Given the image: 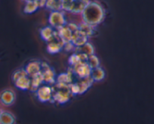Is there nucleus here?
<instances>
[{
    "label": "nucleus",
    "instance_id": "21",
    "mask_svg": "<svg viewBox=\"0 0 154 124\" xmlns=\"http://www.w3.org/2000/svg\"><path fill=\"white\" fill-rule=\"evenodd\" d=\"M94 28L95 27H94V26H91V25L88 24L86 23H84L82 21L79 24V31L81 32H82L85 35H86L88 38L94 35Z\"/></svg>",
    "mask_w": 154,
    "mask_h": 124
},
{
    "label": "nucleus",
    "instance_id": "17",
    "mask_svg": "<svg viewBox=\"0 0 154 124\" xmlns=\"http://www.w3.org/2000/svg\"><path fill=\"white\" fill-rule=\"evenodd\" d=\"M16 117L11 112L2 111L0 116V124H16Z\"/></svg>",
    "mask_w": 154,
    "mask_h": 124
},
{
    "label": "nucleus",
    "instance_id": "8",
    "mask_svg": "<svg viewBox=\"0 0 154 124\" xmlns=\"http://www.w3.org/2000/svg\"><path fill=\"white\" fill-rule=\"evenodd\" d=\"M16 101V93L12 89H5L0 93V103L5 107H9Z\"/></svg>",
    "mask_w": 154,
    "mask_h": 124
},
{
    "label": "nucleus",
    "instance_id": "26",
    "mask_svg": "<svg viewBox=\"0 0 154 124\" xmlns=\"http://www.w3.org/2000/svg\"><path fill=\"white\" fill-rule=\"evenodd\" d=\"M74 0H63L62 1V8L61 11L63 12L71 13L72 5H73Z\"/></svg>",
    "mask_w": 154,
    "mask_h": 124
},
{
    "label": "nucleus",
    "instance_id": "18",
    "mask_svg": "<svg viewBox=\"0 0 154 124\" xmlns=\"http://www.w3.org/2000/svg\"><path fill=\"white\" fill-rule=\"evenodd\" d=\"M90 76L91 77L94 82H100L105 78L106 73H105L104 69L101 66H99V67L95 68V69H91Z\"/></svg>",
    "mask_w": 154,
    "mask_h": 124
},
{
    "label": "nucleus",
    "instance_id": "9",
    "mask_svg": "<svg viewBox=\"0 0 154 124\" xmlns=\"http://www.w3.org/2000/svg\"><path fill=\"white\" fill-rule=\"evenodd\" d=\"M25 71L28 76L32 77L42 72V62L39 60H31L25 66Z\"/></svg>",
    "mask_w": 154,
    "mask_h": 124
},
{
    "label": "nucleus",
    "instance_id": "6",
    "mask_svg": "<svg viewBox=\"0 0 154 124\" xmlns=\"http://www.w3.org/2000/svg\"><path fill=\"white\" fill-rule=\"evenodd\" d=\"M42 74L43 76L44 84L54 85L56 83V74L54 69L45 62H42Z\"/></svg>",
    "mask_w": 154,
    "mask_h": 124
},
{
    "label": "nucleus",
    "instance_id": "7",
    "mask_svg": "<svg viewBox=\"0 0 154 124\" xmlns=\"http://www.w3.org/2000/svg\"><path fill=\"white\" fill-rule=\"evenodd\" d=\"M71 69L74 75L79 79H83L91 75V69L87 63H79L73 67H71Z\"/></svg>",
    "mask_w": 154,
    "mask_h": 124
},
{
    "label": "nucleus",
    "instance_id": "31",
    "mask_svg": "<svg viewBox=\"0 0 154 124\" xmlns=\"http://www.w3.org/2000/svg\"><path fill=\"white\" fill-rule=\"evenodd\" d=\"M22 1H23L24 2H28V1H31V0H22Z\"/></svg>",
    "mask_w": 154,
    "mask_h": 124
},
{
    "label": "nucleus",
    "instance_id": "1",
    "mask_svg": "<svg viewBox=\"0 0 154 124\" xmlns=\"http://www.w3.org/2000/svg\"><path fill=\"white\" fill-rule=\"evenodd\" d=\"M80 15L82 22L95 27L104 20L105 10L101 4L94 1L88 4Z\"/></svg>",
    "mask_w": 154,
    "mask_h": 124
},
{
    "label": "nucleus",
    "instance_id": "24",
    "mask_svg": "<svg viewBox=\"0 0 154 124\" xmlns=\"http://www.w3.org/2000/svg\"><path fill=\"white\" fill-rule=\"evenodd\" d=\"M87 63H88V65L91 69H95V68L100 66V60H99V58L95 54H93V55H91L88 57V60H87Z\"/></svg>",
    "mask_w": 154,
    "mask_h": 124
},
{
    "label": "nucleus",
    "instance_id": "20",
    "mask_svg": "<svg viewBox=\"0 0 154 124\" xmlns=\"http://www.w3.org/2000/svg\"><path fill=\"white\" fill-rule=\"evenodd\" d=\"M58 33L59 36L60 37L62 40L63 41V42H69L71 41V38H72V32L69 30V28L66 26H63V27L60 28L58 29H56Z\"/></svg>",
    "mask_w": 154,
    "mask_h": 124
},
{
    "label": "nucleus",
    "instance_id": "16",
    "mask_svg": "<svg viewBox=\"0 0 154 124\" xmlns=\"http://www.w3.org/2000/svg\"><path fill=\"white\" fill-rule=\"evenodd\" d=\"M30 79H31V87L29 90L32 91V92H35L36 90L44 84L43 76H42V72L36 74V75H33V76L30 77Z\"/></svg>",
    "mask_w": 154,
    "mask_h": 124
},
{
    "label": "nucleus",
    "instance_id": "19",
    "mask_svg": "<svg viewBox=\"0 0 154 124\" xmlns=\"http://www.w3.org/2000/svg\"><path fill=\"white\" fill-rule=\"evenodd\" d=\"M74 52L75 53H82V54H85L87 56H91L94 54V48L93 45L90 42H87L85 45H83L81 47H77L75 48Z\"/></svg>",
    "mask_w": 154,
    "mask_h": 124
},
{
    "label": "nucleus",
    "instance_id": "4",
    "mask_svg": "<svg viewBox=\"0 0 154 124\" xmlns=\"http://www.w3.org/2000/svg\"><path fill=\"white\" fill-rule=\"evenodd\" d=\"M35 96L40 102H51L53 99V89L50 85H42L35 92Z\"/></svg>",
    "mask_w": 154,
    "mask_h": 124
},
{
    "label": "nucleus",
    "instance_id": "13",
    "mask_svg": "<svg viewBox=\"0 0 154 124\" xmlns=\"http://www.w3.org/2000/svg\"><path fill=\"white\" fill-rule=\"evenodd\" d=\"M71 67L69 68V70L67 72H63V73L59 74L56 77V83H60V84H64L69 85L73 82L72 79V75H73Z\"/></svg>",
    "mask_w": 154,
    "mask_h": 124
},
{
    "label": "nucleus",
    "instance_id": "15",
    "mask_svg": "<svg viewBox=\"0 0 154 124\" xmlns=\"http://www.w3.org/2000/svg\"><path fill=\"white\" fill-rule=\"evenodd\" d=\"M90 2H91L90 0H78V1L74 0L71 14H81Z\"/></svg>",
    "mask_w": 154,
    "mask_h": 124
},
{
    "label": "nucleus",
    "instance_id": "33",
    "mask_svg": "<svg viewBox=\"0 0 154 124\" xmlns=\"http://www.w3.org/2000/svg\"><path fill=\"white\" fill-rule=\"evenodd\" d=\"M75 1H78V0H75Z\"/></svg>",
    "mask_w": 154,
    "mask_h": 124
},
{
    "label": "nucleus",
    "instance_id": "12",
    "mask_svg": "<svg viewBox=\"0 0 154 124\" xmlns=\"http://www.w3.org/2000/svg\"><path fill=\"white\" fill-rule=\"evenodd\" d=\"M76 82L79 87V95L85 93L94 83L91 76L83 79H79Z\"/></svg>",
    "mask_w": 154,
    "mask_h": 124
},
{
    "label": "nucleus",
    "instance_id": "11",
    "mask_svg": "<svg viewBox=\"0 0 154 124\" xmlns=\"http://www.w3.org/2000/svg\"><path fill=\"white\" fill-rule=\"evenodd\" d=\"M14 84L15 87L20 90H29L31 87L30 77L28 76V75L20 77V78L14 81Z\"/></svg>",
    "mask_w": 154,
    "mask_h": 124
},
{
    "label": "nucleus",
    "instance_id": "23",
    "mask_svg": "<svg viewBox=\"0 0 154 124\" xmlns=\"http://www.w3.org/2000/svg\"><path fill=\"white\" fill-rule=\"evenodd\" d=\"M63 0H47L45 8L51 11H61Z\"/></svg>",
    "mask_w": 154,
    "mask_h": 124
},
{
    "label": "nucleus",
    "instance_id": "14",
    "mask_svg": "<svg viewBox=\"0 0 154 124\" xmlns=\"http://www.w3.org/2000/svg\"><path fill=\"white\" fill-rule=\"evenodd\" d=\"M55 30L54 28L51 27V26H46L42 27L40 29L39 31V34H40V37L43 41L45 42H49L50 41L53 39L54 36V33H55Z\"/></svg>",
    "mask_w": 154,
    "mask_h": 124
},
{
    "label": "nucleus",
    "instance_id": "29",
    "mask_svg": "<svg viewBox=\"0 0 154 124\" xmlns=\"http://www.w3.org/2000/svg\"><path fill=\"white\" fill-rule=\"evenodd\" d=\"M66 26L69 28V30H70L72 33L79 30V24H76V23H66Z\"/></svg>",
    "mask_w": 154,
    "mask_h": 124
},
{
    "label": "nucleus",
    "instance_id": "10",
    "mask_svg": "<svg viewBox=\"0 0 154 124\" xmlns=\"http://www.w3.org/2000/svg\"><path fill=\"white\" fill-rule=\"evenodd\" d=\"M88 41V38L86 35H84L82 32L79 31V29L76 32H73L71 38V42L75 45V48L81 47Z\"/></svg>",
    "mask_w": 154,
    "mask_h": 124
},
{
    "label": "nucleus",
    "instance_id": "25",
    "mask_svg": "<svg viewBox=\"0 0 154 124\" xmlns=\"http://www.w3.org/2000/svg\"><path fill=\"white\" fill-rule=\"evenodd\" d=\"M68 63H69V65L70 66V67H73L75 65L79 64V63H82V62H81L80 58H79V54H77V53L74 52L73 54H71L69 57Z\"/></svg>",
    "mask_w": 154,
    "mask_h": 124
},
{
    "label": "nucleus",
    "instance_id": "3",
    "mask_svg": "<svg viewBox=\"0 0 154 124\" xmlns=\"http://www.w3.org/2000/svg\"><path fill=\"white\" fill-rule=\"evenodd\" d=\"M48 23L49 26L54 29H58L66 25V20L64 12L63 11H51L48 16Z\"/></svg>",
    "mask_w": 154,
    "mask_h": 124
},
{
    "label": "nucleus",
    "instance_id": "32",
    "mask_svg": "<svg viewBox=\"0 0 154 124\" xmlns=\"http://www.w3.org/2000/svg\"><path fill=\"white\" fill-rule=\"evenodd\" d=\"M2 110L1 108H0V116H1V114H2Z\"/></svg>",
    "mask_w": 154,
    "mask_h": 124
},
{
    "label": "nucleus",
    "instance_id": "28",
    "mask_svg": "<svg viewBox=\"0 0 154 124\" xmlns=\"http://www.w3.org/2000/svg\"><path fill=\"white\" fill-rule=\"evenodd\" d=\"M75 45L71 42V41H69V42H65L64 45H63V50H64L66 52H71V51H75Z\"/></svg>",
    "mask_w": 154,
    "mask_h": 124
},
{
    "label": "nucleus",
    "instance_id": "5",
    "mask_svg": "<svg viewBox=\"0 0 154 124\" xmlns=\"http://www.w3.org/2000/svg\"><path fill=\"white\" fill-rule=\"evenodd\" d=\"M63 45H64V42L59 36L57 30H55L53 39L49 42H47L46 51L51 54H57L63 50Z\"/></svg>",
    "mask_w": 154,
    "mask_h": 124
},
{
    "label": "nucleus",
    "instance_id": "22",
    "mask_svg": "<svg viewBox=\"0 0 154 124\" xmlns=\"http://www.w3.org/2000/svg\"><path fill=\"white\" fill-rule=\"evenodd\" d=\"M38 8L39 7L37 5L36 2L34 0H31V1L25 2L24 7H23V13L26 14H34L38 11Z\"/></svg>",
    "mask_w": 154,
    "mask_h": 124
},
{
    "label": "nucleus",
    "instance_id": "30",
    "mask_svg": "<svg viewBox=\"0 0 154 124\" xmlns=\"http://www.w3.org/2000/svg\"><path fill=\"white\" fill-rule=\"evenodd\" d=\"M35 2L37 3V5H38L39 8H45V4H46V1L47 0H34Z\"/></svg>",
    "mask_w": 154,
    "mask_h": 124
},
{
    "label": "nucleus",
    "instance_id": "27",
    "mask_svg": "<svg viewBox=\"0 0 154 124\" xmlns=\"http://www.w3.org/2000/svg\"><path fill=\"white\" fill-rule=\"evenodd\" d=\"M25 75H28L27 73L26 72L24 69H18L17 70L14 71L12 73V75H11V79H12V81H15L16 80L20 78V77L25 76Z\"/></svg>",
    "mask_w": 154,
    "mask_h": 124
},
{
    "label": "nucleus",
    "instance_id": "2",
    "mask_svg": "<svg viewBox=\"0 0 154 124\" xmlns=\"http://www.w3.org/2000/svg\"><path fill=\"white\" fill-rule=\"evenodd\" d=\"M53 89V99L51 103H57L58 105H64L70 100L72 96L69 89V85L55 83Z\"/></svg>",
    "mask_w": 154,
    "mask_h": 124
}]
</instances>
